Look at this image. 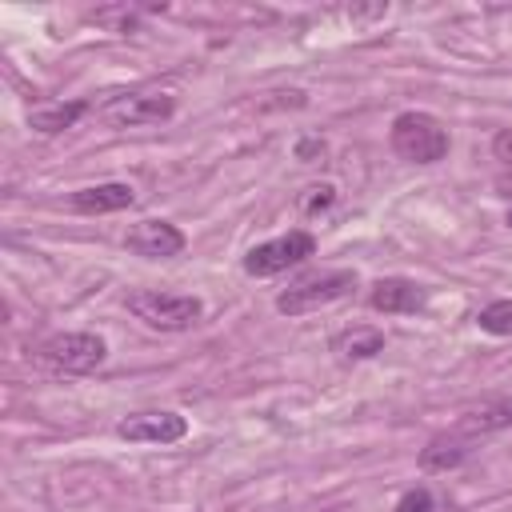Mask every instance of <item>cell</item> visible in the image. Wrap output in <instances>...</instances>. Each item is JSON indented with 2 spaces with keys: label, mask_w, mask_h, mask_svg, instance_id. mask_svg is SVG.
Masks as SVG:
<instances>
[{
  "label": "cell",
  "mask_w": 512,
  "mask_h": 512,
  "mask_svg": "<svg viewBox=\"0 0 512 512\" xmlns=\"http://www.w3.org/2000/svg\"><path fill=\"white\" fill-rule=\"evenodd\" d=\"M36 360L60 376H88L108 360V340L96 332H56L36 348Z\"/></svg>",
  "instance_id": "277c9868"
},
{
  "label": "cell",
  "mask_w": 512,
  "mask_h": 512,
  "mask_svg": "<svg viewBox=\"0 0 512 512\" xmlns=\"http://www.w3.org/2000/svg\"><path fill=\"white\" fill-rule=\"evenodd\" d=\"M428 304V288L408 280V276H380L368 288V308L384 316H412Z\"/></svg>",
  "instance_id": "ba28073f"
},
{
  "label": "cell",
  "mask_w": 512,
  "mask_h": 512,
  "mask_svg": "<svg viewBox=\"0 0 512 512\" xmlns=\"http://www.w3.org/2000/svg\"><path fill=\"white\" fill-rule=\"evenodd\" d=\"M124 248L132 256H144V260H172L188 248V236L172 224V220H136L128 232H124Z\"/></svg>",
  "instance_id": "52a82bcc"
},
{
  "label": "cell",
  "mask_w": 512,
  "mask_h": 512,
  "mask_svg": "<svg viewBox=\"0 0 512 512\" xmlns=\"http://www.w3.org/2000/svg\"><path fill=\"white\" fill-rule=\"evenodd\" d=\"M492 188H496V196H500V200H512V168H508V172H500Z\"/></svg>",
  "instance_id": "44dd1931"
},
{
  "label": "cell",
  "mask_w": 512,
  "mask_h": 512,
  "mask_svg": "<svg viewBox=\"0 0 512 512\" xmlns=\"http://www.w3.org/2000/svg\"><path fill=\"white\" fill-rule=\"evenodd\" d=\"M316 156H324V140H320V136H304V140L296 144V160H304V164H312Z\"/></svg>",
  "instance_id": "ffe728a7"
},
{
  "label": "cell",
  "mask_w": 512,
  "mask_h": 512,
  "mask_svg": "<svg viewBox=\"0 0 512 512\" xmlns=\"http://www.w3.org/2000/svg\"><path fill=\"white\" fill-rule=\"evenodd\" d=\"M432 508H436L432 492H428L424 484H416V488H408V492L396 500V508H392V512H432Z\"/></svg>",
  "instance_id": "ac0fdd59"
},
{
  "label": "cell",
  "mask_w": 512,
  "mask_h": 512,
  "mask_svg": "<svg viewBox=\"0 0 512 512\" xmlns=\"http://www.w3.org/2000/svg\"><path fill=\"white\" fill-rule=\"evenodd\" d=\"M136 204V188L124 184V180H104V184H88V188H76L68 196V208L80 212V216H104V212H124Z\"/></svg>",
  "instance_id": "30bf717a"
},
{
  "label": "cell",
  "mask_w": 512,
  "mask_h": 512,
  "mask_svg": "<svg viewBox=\"0 0 512 512\" xmlns=\"http://www.w3.org/2000/svg\"><path fill=\"white\" fill-rule=\"evenodd\" d=\"M136 16H140V8H128V4H120V8H96V12H88V20H96V24L112 28V32H136Z\"/></svg>",
  "instance_id": "2e32d148"
},
{
  "label": "cell",
  "mask_w": 512,
  "mask_h": 512,
  "mask_svg": "<svg viewBox=\"0 0 512 512\" xmlns=\"http://www.w3.org/2000/svg\"><path fill=\"white\" fill-rule=\"evenodd\" d=\"M312 252H316V236H312L308 228H292V232H284V236H276V240L252 244V248L244 252V260H240V268H244L248 276H256V280H268V276H280V272L304 264Z\"/></svg>",
  "instance_id": "5b68a950"
},
{
  "label": "cell",
  "mask_w": 512,
  "mask_h": 512,
  "mask_svg": "<svg viewBox=\"0 0 512 512\" xmlns=\"http://www.w3.org/2000/svg\"><path fill=\"white\" fill-rule=\"evenodd\" d=\"M332 352L340 360H372L384 352V332L380 328H344L332 336Z\"/></svg>",
  "instance_id": "4fadbf2b"
},
{
  "label": "cell",
  "mask_w": 512,
  "mask_h": 512,
  "mask_svg": "<svg viewBox=\"0 0 512 512\" xmlns=\"http://www.w3.org/2000/svg\"><path fill=\"white\" fill-rule=\"evenodd\" d=\"M492 156L512 168V128H500V132L492 136Z\"/></svg>",
  "instance_id": "d6986e66"
},
{
  "label": "cell",
  "mask_w": 512,
  "mask_h": 512,
  "mask_svg": "<svg viewBox=\"0 0 512 512\" xmlns=\"http://www.w3.org/2000/svg\"><path fill=\"white\" fill-rule=\"evenodd\" d=\"M84 112H88V100H68V104L36 108V112L28 116V128L40 132V136H60V132H68Z\"/></svg>",
  "instance_id": "5bb4252c"
},
{
  "label": "cell",
  "mask_w": 512,
  "mask_h": 512,
  "mask_svg": "<svg viewBox=\"0 0 512 512\" xmlns=\"http://www.w3.org/2000/svg\"><path fill=\"white\" fill-rule=\"evenodd\" d=\"M116 436L132 444H176L188 436V420L180 412H136L116 424Z\"/></svg>",
  "instance_id": "9c48e42d"
},
{
  "label": "cell",
  "mask_w": 512,
  "mask_h": 512,
  "mask_svg": "<svg viewBox=\"0 0 512 512\" xmlns=\"http://www.w3.org/2000/svg\"><path fill=\"white\" fill-rule=\"evenodd\" d=\"M504 428H512V396H488L456 420V432L468 440H480V436H492Z\"/></svg>",
  "instance_id": "8fae6325"
},
{
  "label": "cell",
  "mask_w": 512,
  "mask_h": 512,
  "mask_svg": "<svg viewBox=\"0 0 512 512\" xmlns=\"http://www.w3.org/2000/svg\"><path fill=\"white\" fill-rule=\"evenodd\" d=\"M472 444H476V440L460 436L456 428H452V432H440V436H432V440L420 448V468H424V472H452V468H460V464L468 460Z\"/></svg>",
  "instance_id": "7c38bea8"
},
{
  "label": "cell",
  "mask_w": 512,
  "mask_h": 512,
  "mask_svg": "<svg viewBox=\"0 0 512 512\" xmlns=\"http://www.w3.org/2000/svg\"><path fill=\"white\" fill-rule=\"evenodd\" d=\"M96 116L108 128H148V124H164L176 116V96L172 92H120L104 100Z\"/></svg>",
  "instance_id": "8992f818"
},
{
  "label": "cell",
  "mask_w": 512,
  "mask_h": 512,
  "mask_svg": "<svg viewBox=\"0 0 512 512\" xmlns=\"http://www.w3.org/2000/svg\"><path fill=\"white\" fill-rule=\"evenodd\" d=\"M476 324L480 332L488 336H512V300H492L476 312Z\"/></svg>",
  "instance_id": "9a60e30c"
},
{
  "label": "cell",
  "mask_w": 512,
  "mask_h": 512,
  "mask_svg": "<svg viewBox=\"0 0 512 512\" xmlns=\"http://www.w3.org/2000/svg\"><path fill=\"white\" fill-rule=\"evenodd\" d=\"M352 288H356V272L352 268L312 272V276L288 284L284 292H276V312L280 316H308V312H320V308L352 296Z\"/></svg>",
  "instance_id": "3957f363"
},
{
  "label": "cell",
  "mask_w": 512,
  "mask_h": 512,
  "mask_svg": "<svg viewBox=\"0 0 512 512\" xmlns=\"http://www.w3.org/2000/svg\"><path fill=\"white\" fill-rule=\"evenodd\" d=\"M128 312L156 332H188L204 316V300L192 292H164V288H136L124 296Z\"/></svg>",
  "instance_id": "7a4b0ae2"
},
{
  "label": "cell",
  "mask_w": 512,
  "mask_h": 512,
  "mask_svg": "<svg viewBox=\"0 0 512 512\" xmlns=\"http://www.w3.org/2000/svg\"><path fill=\"white\" fill-rule=\"evenodd\" d=\"M388 144L400 160L408 164H440L452 148V136L448 128L432 116V112H420V108H408L392 120L388 128Z\"/></svg>",
  "instance_id": "6da1fadb"
},
{
  "label": "cell",
  "mask_w": 512,
  "mask_h": 512,
  "mask_svg": "<svg viewBox=\"0 0 512 512\" xmlns=\"http://www.w3.org/2000/svg\"><path fill=\"white\" fill-rule=\"evenodd\" d=\"M504 224H508V228H512V208H508V216H504Z\"/></svg>",
  "instance_id": "7402d4cb"
},
{
  "label": "cell",
  "mask_w": 512,
  "mask_h": 512,
  "mask_svg": "<svg viewBox=\"0 0 512 512\" xmlns=\"http://www.w3.org/2000/svg\"><path fill=\"white\" fill-rule=\"evenodd\" d=\"M336 204V184H312V188H304V200H300V212L304 216H320V212H328Z\"/></svg>",
  "instance_id": "e0dca14e"
}]
</instances>
